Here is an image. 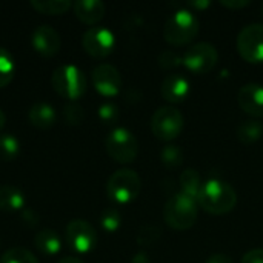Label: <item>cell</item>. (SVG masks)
Returning <instances> with one entry per match:
<instances>
[{"mask_svg":"<svg viewBox=\"0 0 263 263\" xmlns=\"http://www.w3.org/2000/svg\"><path fill=\"white\" fill-rule=\"evenodd\" d=\"M200 31V22L188 9L176 11L165 23L163 37L173 46H183L194 40Z\"/></svg>","mask_w":263,"mask_h":263,"instance_id":"obj_3","label":"cell"},{"mask_svg":"<svg viewBox=\"0 0 263 263\" xmlns=\"http://www.w3.org/2000/svg\"><path fill=\"white\" fill-rule=\"evenodd\" d=\"M202 177L196 170H185L180 176V188L185 196L197 200L200 188H202Z\"/></svg>","mask_w":263,"mask_h":263,"instance_id":"obj_21","label":"cell"},{"mask_svg":"<svg viewBox=\"0 0 263 263\" xmlns=\"http://www.w3.org/2000/svg\"><path fill=\"white\" fill-rule=\"evenodd\" d=\"M66 242L68 245L77 251V253H89L97 245V233L94 227L83 220V219H74L66 225Z\"/></svg>","mask_w":263,"mask_h":263,"instance_id":"obj_10","label":"cell"},{"mask_svg":"<svg viewBox=\"0 0 263 263\" xmlns=\"http://www.w3.org/2000/svg\"><path fill=\"white\" fill-rule=\"evenodd\" d=\"M25 208V194L22 190L12 185L0 186V210L2 211H20Z\"/></svg>","mask_w":263,"mask_h":263,"instance_id":"obj_19","label":"cell"},{"mask_svg":"<svg viewBox=\"0 0 263 263\" xmlns=\"http://www.w3.org/2000/svg\"><path fill=\"white\" fill-rule=\"evenodd\" d=\"M206 263H234L231 260V257L230 256H227V254H213Z\"/></svg>","mask_w":263,"mask_h":263,"instance_id":"obj_34","label":"cell"},{"mask_svg":"<svg viewBox=\"0 0 263 263\" xmlns=\"http://www.w3.org/2000/svg\"><path fill=\"white\" fill-rule=\"evenodd\" d=\"M160 160L168 168H177L183 163V151L176 145H168L160 151Z\"/></svg>","mask_w":263,"mask_h":263,"instance_id":"obj_28","label":"cell"},{"mask_svg":"<svg viewBox=\"0 0 263 263\" xmlns=\"http://www.w3.org/2000/svg\"><path fill=\"white\" fill-rule=\"evenodd\" d=\"M28 119L35 128L48 129L52 128L57 122V112L52 105L46 102H35L28 111Z\"/></svg>","mask_w":263,"mask_h":263,"instance_id":"obj_17","label":"cell"},{"mask_svg":"<svg viewBox=\"0 0 263 263\" xmlns=\"http://www.w3.org/2000/svg\"><path fill=\"white\" fill-rule=\"evenodd\" d=\"M14 72H15V62L12 54L6 48L0 46V88L6 86L12 80Z\"/></svg>","mask_w":263,"mask_h":263,"instance_id":"obj_24","label":"cell"},{"mask_svg":"<svg viewBox=\"0 0 263 263\" xmlns=\"http://www.w3.org/2000/svg\"><path fill=\"white\" fill-rule=\"evenodd\" d=\"M32 48L46 57H52L60 51L62 46V39L60 34L49 25H40L34 29L32 37H31Z\"/></svg>","mask_w":263,"mask_h":263,"instance_id":"obj_13","label":"cell"},{"mask_svg":"<svg viewBox=\"0 0 263 263\" xmlns=\"http://www.w3.org/2000/svg\"><path fill=\"white\" fill-rule=\"evenodd\" d=\"M131 263H151V260H149V256L145 251H139V253H136L133 256Z\"/></svg>","mask_w":263,"mask_h":263,"instance_id":"obj_36","label":"cell"},{"mask_svg":"<svg viewBox=\"0 0 263 263\" xmlns=\"http://www.w3.org/2000/svg\"><path fill=\"white\" fill-rule=\"evenodd\" d=\"M237 52L250 63H263V23H251L237 35Z\"/></svg>","mask_w":263,"mask_h":263,"instance_id":"obj_9","label":"cell"},{"mask_svg":"<svg viewBox=\"0 0 263 263\" xmlns=\"http://www.w3.org/2000/svg\"><path fill=\"white\" fill-rule=\"evenodd\" d=\"M31 6L42 14L57 15L71 9L72 3L69 0H31Z\"/></svg>","mask_w":263,"mask_h":263,"instance_id":"obj_22","label":"cell"},{"mask_svg":"<svg viewBox=\"0 0 263 263\" xmlns=\"http://www.w3.org/2000/svg\"><path fill=\"white\" fill-rule=\"evenodd\" d=\"M240 263H263V248H254L248 251Z\"/></svg>","mask_w":263,"mask_h":263,"instance_id":"obj_32","label":"cell"},{"mask_svg":"<svg viewBox=\"0 0 263 263\" xmlns=\"http://www.w3.org/2000/svg\"><path fill=\"white\" fill-rule=\"evenodd\" d=\"M52 88L65 99L77 100L86 92V76L76 65H60L51 76Z\"/></svg>","mask_w":263,"mask_h":263,"instance_id":"obj_4","label":"cell"},{"mask_svg":"<svg viewBox=\"0 0 263 263\" xmlns=\"http://www.w3.org/2000/svg\"><path fill=\"white\" fill-rule=\"evenodd\" d=\"M183 116L174 106H162L151 117V131L159 140L163 142L177 139L183 129Z\"/></svg>","mask_w":263,"mask_h":263,"instance_id":"obj_7","label":"cell"},{"mask_svg":"<svg viewBox=\"0 0 263 263\" xmlns=\"http://www.w3.org/2000/svg\"><path fill=\"white\" fill-rule=\"evenodd\" d=\"M92 85L103 97H114L122 89V76L109 63H100L92 69Z\"/></svg>","mask_w":263,"mask_h":263,"instance_id":"obj_12","label":"cell"},{"mask_svg":"<svg viewBox=\"0 0 263 263\" xmlns=\"http://www.w3.org/2000/svg\"><path fill=\"white\" fill-rule=\"evenodd\" d=\"M62 116L65 119V122L68 125H80L85 119V111L80 105L77 103H68L63 106V111H62Z\"/></svg>","mask_w":263,"mask_h":263,"instance_id":"obj_29","label":"cell"},{"mask_svg":"<svg viewBox=\"0 0 263 263\" xmlns=\"http://www.w3.org/2000/svg\"><path fill=\"white\" fill-rule=\"evenodd\" d=\"M197 205L210 214L222 216L234 210L237 205V193L230 183L220 179H210L200 188Z\"/></svg>","mask_w":263,"mask_h":263,"instance_id":"obj_1","label":"cell"},{"mask_svg":"<svg viewBox=\"0 0 263 263\" xmlns=\"http://www.w3.org/2000/svg\"><path fill=\"white\" fill-rule=\"evenodd\" d=\"M160 92H162L163 99L168 100L170 103L183 102L190 94V82L186 80V77H183L180 74H170L162 82Z\"/></svg>","mask_w":263,"mask_h":263,"instance_id":"obj_15","label":"cell"},{"mask_svg":"<svg viewBox=\"0 0 263 263\" xmlns=\"http://www.w3.org/2000/svg\"><path fill=\"white\" fill-rule=\"evenodd\" d=\"M57 263H83L80 259H77V257H63V259H60Z\"/></svg>","mask_w":263,"mask_h":263,"instance_id":"obj_38","label":"cell"},{"mask_svg":"<svg viewBox=\"0 0 263 263\" xmlns=\"http://www.w3.org/2000/svg\"><path fill=\"white\" fill-rule=\"evenodd\" d=\"M263 136V125L259 120H245L237 126V139L243 145H253Z\"/></svg>","mask_w":263,"mask_h":263,"instance_id":"obj_20","label":"cell"},{"mask_svg":"<svg viewBox=\"0 0 263 263\" xmlns=\"http://www.w3.org/2000/svg\"><path fill=\"white\" fill-rule=\"evenodd\" d=\"M72 9L76 17L86 25L99 23L106 11L105 3L100 0H77L72 3Z\"/></svg>","mask_w":263,"mask_h":263,"instance_id":"obj_16","label":"cell"},{"mask_svg":"<svg viewBox=\"0 0 263 263\" xmlns=\"http://www.w3.org/2000/svg\"><path fill=\"white\" fill-rule=\"evenodd\" d=\"M0 263H39V260L29 250L15 247V248L6 250L2 254Z\"/></svg>","mask_w":263,"mask_h":263,"instance_id":"obj_25","label":"cell"},{"mask_svg":"<svg viewBox=\"0 0 263 263\" xmlns=\"http://www.w3.org/2000/svg\"><path fill=\"white\" fill-rule=\"evenodd\" d=\"M197 200L185 196L183 193H177L168 199L163 208V219L166 225L176 231H186L194 227L199 216Z\"/></svg>","mask_w":263,"mask_h":263,"instance_id":"obj_2","label":"cell"},{"mask_svg":"<svg viewBox=\"0 0 263 263\" xmlns=\"http://www.w3.org/2000/svg\"><path fill=\"white\" fill-rule=\"evenodd\" d=\"M106 153L117 163H131L139 154V142L126 128H114L105 140Z\"/></svg>","mask_w":263,"mask_h":263,"instance_id":"obj_6","label":"cell"},{"mask_svg":"<svg viewBox=\"0 0 263 263\" xmlns=\"http://www.w3.org/2000/svg\"><path fill=\"white\" fill-rule=\"evenodd\" d=\"M210 2L208 0H196V2H188V6L193 8V9H197V11H203L206 8H210Z\"/></svg>","mask_w":263,"mask_h":263,"instance_id":"obj_35","label":"cell"},{"mask_svg":"<svg viewBox=\"0 0 263 263\" xmlns=\"http://www.w3.org/2000/svg\"><path fill=\"white\" fill-rule=\"evenodd\" d=\"M99 119L103 122V123H114L117 119H119V108L117 105H114L112 102H105L99 106Z\"/></svg>","mask_w":263,"mask_h":263,"instance_id":"obj_30","label":"cell"},{"mask_svg":"<svg viewBox=\"0 0 263 263\" xmlns=\"http://www.w3.org/2000/svg\"><path fill=\"white\" fill-rule=\"evenodd\" d=\"M5 123H6V116H5V114H3V111L0 109V129H3Z\"/></svg>","mask_w":263,"mask_h":263,"instance_id":"obj_39","label":"cell"},{"mask_svg":"<svg viewBox=\"0 0 263 263\" xmlns=\"http://www.w3.org/2000/svg\"><path fill=\"white\" fill-rule=\"evenodd\" d=\"M122 225V216L116 208H106L100 214V227L106 233H116Z\"/></svg>","mask_w":263,"mask_h":263,"instance_id":"obj_27","label":"cell"},{"mask_svg":"<svg viewBox=\"0 0 263 263\" xmlns=\"http://www.w3.org/2000/svg\"><path fill=\"white\" fill-rule=\"evenodd\" d=\"M22 217H23V220H26L29 223H37V220H39V216L34 211H31V210H25Z\"/></svg>","mask_w":263,"mask_h":263,"instance_id":"obj_37","label":"cell"},{"mask_svg":"<svg viewBox=\"0 0 263 263\" xmlns=\"http://www.w3.org/2000/svg\"><path fill=\"white\" fill-rule=\"evenodd\" d=\"M160 236H162V230L159 227H156V225H143L137 231L136 242L140 247H151L160 239Z\"/></svg>","mask_w":263,"mask_h":263,"instance_id":"obj_26","label":"cell"},{"mask_svg":"<svg viewBox=\"0 0 263 263\" xmlns=\"http://www.w3.org/2000/svg\"><path fill=\"white\" fill-rule=\"evenodd\" d=\"M159 65L165 69H173L183 65V55H179L174 51H163L159 55Z\"/></svg>","mask_w":263,"mask_h":263,"instance_id":"obj_31","label":"cell"},{"mask_svg":"<svg viewBox=\"0 0 263 263\" xmlns=\"http://www.w3.org/2000/svg\"><path fill=\"white\" fill-rule=\"evenodd\" d=\"M239 106L251 117H263V85L247 83L237 94Z\"/></svg>","mask_w":263,"mask_h":263,"instance_id":"obj_14","label":"cell"},{"mask_svg":"<svg viewBox=\"0 0 263 263\" xmlns=\"http://www.w3.org/2000/svg\"><path fill=\"white\" fill-rule=\"evenodd\" d=\"M83 49L96 59H103L109 55L116 46V37L112 31L105 26H91L82 35Z\"/></svg>","mask_w":263,"mask_h":263,"instance_id":"obj_11","label":"cell"},{"mask_svg":"<svg viewBox=\"0 0 263 263\" xmlns=\"http://www.w3.org/2000/svg\"><path fill=\"white\" fill-rule=\"evenodd\" d=\"M34 247L46 256H55L62 250V239L54 230H42L34 237Z\"/></svg>","mask_w":263,"mask_h":263,"instance_id":"obj_18","label":"cell"},{"mask_svg":"<svg viewBox=\"0 0 263 263\" xmlns=\"http://www.w3.org/2000/svg\"><path fill=\"white\" fill-rule=\"evenodd\" d=\"M219 62V52L214 45L199 42L190 46L183 54V66L193 74L202 76L214 69Z\"/></svg>","mask_w":263,"mask_h":263,"instance_id":"obj_8","label":"cell"},{"mask_svg":"<svg viewBox=\"0 0 263 263\" xmlns=\"http://www.w3.org/2000/svg\"><path fill=\"white\" fill-rule=\"evenodd\" d=\"M220 5L228 9H242L250 5V0H220Z\"/></svg>","mask_w":263,"mask_h":263,"instance_id":"obj_33","label":"cell"},{"mask_svg":"<svg viewBox=\"0 0 263 263\" xmlns=\"http://www.w3.org/2000/svg\"><path fill=\"white\" fill-rule=\"evenodd\" d=\"M262 11H263V5H262Z\"/></svg>","mask_w":263,"mask_h":263,"instance_id":"obj_40","label":"cell"},{"mask_svg":"<svg viewBox=\"0 0 263 263\" xmlns=\"http://www.w3.org/2000/svg\"><path fill=\"white\" fill-rule=\"evenodd\" d=\"M142 191V180L139 174L133 170H119L116 171L106 183L108 197L120 205L131 203L139 197Z\"/></svg>","mask_w":263,"mask_h":263,"instance_id":"obj_5","label":"cell"},{"mask_svg":"<svg viewBox=\"0 0 263 263\" xmlns=\"http://www.w3.org/2000/svg\"><path fill=\"white\" fill-rule=\"evenodd\" d=\"M20 154V140L14 134H0V160L12 162Z\"/></svg>","mask_w":263,"mask_h":263,"instance_id":"obj_23","label":"cell"}]
</instances>
